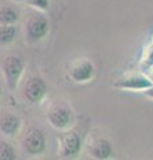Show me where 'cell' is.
Returning <instances> with one entry per match:
<instances>
[{
  "mask_svg": "<svg viewBox=\"0 0 153 160\" xmlns=\"http://www.w3.org/2000/svg\"><path fill=\"white\" fill-rule=\"evenodd\" d=\"M26 69V62L19 55H8L2 62V71L9 91H16Z\"/></svg>",
  "mask_w": 153,
  "mask_h": 160,
  "instance_id": "obj_1",
  "label": "cell"
},
{
  "mask_svg": "<svg viewBox=\"0 0 153 160\" xmlns=\"http://www.w3.org/2000/svg\"><path fill=\"white\" fill-rule=\"evenodd\" d=\"M47 119L53 128L64 131V129H68L72 126L73 112L67 104L55 103L47 111Z\"/></svg>",
  "mask_w": 153,
  "mask_h": 160,
  "instance_id": "obj_2",
  "label": "cell"
},
{
  "mask_svg": "<svg viewBox=\"0 0 153 160\" xmlns=\"http://www.w3.org/2000/svg\"><path fill=\"white\" fill-rule=\"evenodd\" d=\"M23 148L31 156H39L47 148V138L43 129L31 127L23 138Z\"/></svg>",
  "mask_w": 153,
  "mask_h": 160,
  "instance_id": "obj_3",
  "label": "cell"
},
{
  "mask_svg": "<svg viewBox=\"0 0 153 160\" xmlns=\"http://www.w3.org/2000/svg\"><path fill=\"white\" fill-rule=\"evenodd\" d=\"M95 73H96L95 64L85 58H81L72 62L69 68H68V76H69V79L79 84L91 82L95 78Z\"/></svg>",
  "mask_w": 153,
  "mask_h": 160,
  "instance_id": "obj_4",
  "label": "cell"
},
{
  "mask_svg": "<svg viewBox=\"0 0 153 160\" xmlns=\"http://www.w3.org/2000/svg\"><path fill=\"white\" fill-rule=\"evenodd\" d=\"M49 32V20L45 15L36 13L26 24V36L29 42H40Z\"/></svg>",
  "mask_w": 153,
  "mask_h": 160,
  "instance_id": "obj_5",
  "label": "cell"
},
{
  "mask_svg": "<svg viewBox=\"0 0 153 160\" xmlns=\"http://www.w3.org/2000/svg\"><path fill=\"white\" fill-rule=\"evenodd\" d=\"M48 93V86L45 80L40 76H32L27 80L24 87V98L31 104H39L45 99Z\"/></svg>",
  "mask_w": 153,
  "mask_h": 160,
  "instance_id": "obj_6",
  "label": "cell"
},
{
  "mask_svg": "<svg viewBox=\"0 0 153 160\" xmlns=\"http://www.w3.org/2000/svg\"><path fill=\"white\" fill-rule=\"evenodd\" d=\"M153 86L152 80L144 73H129L113 83V87L118 89H129V91H144Z\"/></svg>",
  "mask_w": 153,
  "mask_h": 160,
  "instance_id": "obj_7",
  "label": "cell"
},
{
  "mask_svg": "<svg viewBox=\"0 0 153 160\" xmlns=\"http://www.w3.org/2000/svg\"><path fill=\"white\" fill-rule=\"evenodd\" d=\"M81 139L75 132H67L59 142V155L64 159L76 158L81 151Z\"/></svg>",
  "mask_w": 153,
  "mask_h": 160,
  "instance_id": "obj_8",
  "label": "cell"
},
{
  "mask_svg": "<svg viewBox=\"0 0 153 160\" xmlns=\"http://www.w3.org/2000/svg\"><path fill=\"white\" fill-rule=\"evenodd\" d=\"M22 119L15 113H6L0 118V132L7 138H15L20 132Z\"/></svg>",
  "mask_w": 153,
  "mask_h": 160,
  "instance_id": "obj_9",
  "label": "cell"
},
{
  "mask_svg": "<svg viewBox=\"0 0 153 160\" xmlns=\"http://www.w3.org/2000/svg\"><path fill=\"white\" fill-rule=\"evenodd\" d=\"M89 153L93 159H97V160L109 159L113 153L112 144L107 139H103V138L95 139L89 144Z\"/></svg>",
  "mask_w": 153,
  "mask_h": 160,
  "instance_id": "obj_10",
  "label": "cell"
},
{
  "mask_svg": "<svg viewBox=\"0 0 153 160\" xmlns=\"http://www.w3.org/2000/svg\"><path fill=\"white\" fill-rule=\"evenodd\" d=\"M19 19H20V13L17 12V9L9 6L0 7V24L11 26V24H16Z\"/></svg>",
  "mask_w": 153,
  "mask_h": 160,
  "instance_id": "obj_11",
  "label": "cell"
},
{
  "mask_svg": "<svg viewBox=\"0 0 153 160\" xmlns=\"http://www.w3.org/2000/svg\"><path fill=\"white\" fill-rule=\"evenodd\" d=\"M17 36V28L15 24L4 26L0 24V46H8Z\"/></svg>",
  "mask_w": 153,
  "mask_h": 160,
  "instance_id": "obj_12",
  "label": "cell"
},
{
  "mask_svg": "<svg viewBox=\"0 0 153 160\" xmlns=\"http://www.w3.org/2000/svg\"><path fill=\"white\" fill-rule=\"evenodd\" d=\"M16 158V151L12 144L6 140H0V160H15Z\"/></svg>",
  "mask_w": 153,
  "mask_h": 160,
  "instance_id": "obj_13",
  "label": "cell"
},
{
  "mask_svg": "<svg viewBox=\"0 0 153 160\" xmlns=\"http://www.w3.org/2000/svg\"><path fill=\"white\" fill-rule=\"evenodd\" d=\"M153 67V46L149 44L145 49H144V53H142V59H141V68L142 71H148Z\"/></svg>",
  "mask_w": 153,
  "mask_h": 160,
  "instance_id": "obj_14",
  "label": "cell"
},
{
  "mask_svg": "<svg viewBox=\"0 0 153 160\" xmlns=\"http://www.w3.org/2000/svg\"><path fill=\"white\" fill-rule=\"evenodd\" d=\"M28 6H31L33 8H36L37 11H47L49 8V2L51 0H26Z\"/></svg>",
  "mask_w": 153,
  "mask_h": 160,
  "instance_id": "obj_15",
  "label": "cell"
},
{
  "mask_svg": "<svg viewBox=\"0 0 153 160\" xmlns=\"http://www.w3.org/2000/svg\"><path fill=\"white\" fill-rule=\"evenodd\" d=\"M141 92L144 93L145 96H148V98L153 99V86H151L149 88H146V89H144V91H141Z\"/></svg>",
  "mask_w": 153,
  "mask_h": 160,
  "instance_id": "obj_16",
  "label": "cell"
},
{
  "mask_svg": "<svg viewBox=\"0 0 153 160\" xmlns=\"http://www.w3.org/2000/svg\"><path fill=\"white\" fill-rule=\"evenodd\" d=\"M146 76L149 78V79L152 80V83H153V67H152L151 69H148V73H146Z\"/></svg>",
  "mask_w": 153,
  "mask_h": 160,
  "instance_id": "obj_17",
  "label": "cell"
},
{
  "mask_svg": "<svg viewBox=\"0 0 153 160\" xmlns=\"http://www.w3.org/2000/svg\"><path fill=\"white\" fill-rule=\"evenodd\" d=\"M3 96V84H2V80H0V99Z\"/></svg>",
  "mask_w": 153,
  "mask_h": 160,
  "instance_id": "obj_18",
  "label": "cell"
},
{
  "mask_svg": "<svg viewBox=\"0 0 153 160\" xmlns=\"http://www.w3.org/2000/svg\"><path fill=\"white\" fill-rule=\"evenodd\" d=\"M13 2H17V3H24L26 0H13Z\"/></svg>",
  "mask_w": 153,
  "mask_h": 160,
  "instance_id": "obj_19",
  "label": "cell"
},
{
  "mask_svg": "<svg viewBox=\"0 0 153 160\" xmlns=\"http://www.w3.org/2000/svg\"><path fill=\"white\" fill-rule=\"evenodd\" d=\"M151 44H152V46H153V36H152V43H151Z\"/></svg>",
  "mask_w": 153,
  "mask_h": 160,
  "instance_id": "obj_20",
  "label": "cell"
}]
</instances>
